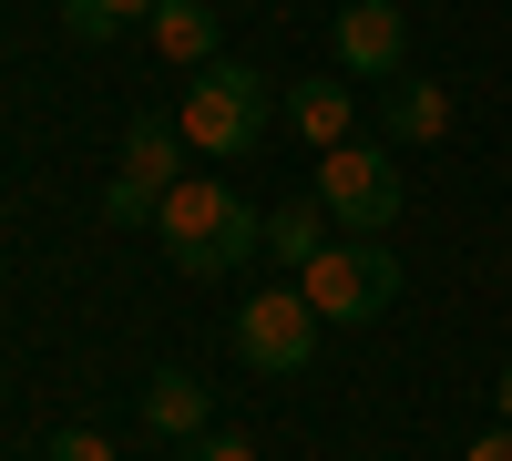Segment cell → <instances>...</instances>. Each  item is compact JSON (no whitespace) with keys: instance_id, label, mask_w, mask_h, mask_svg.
<instances>
[{"instance_id":"1","label":"cell","mask_w":512,"mask_h":461,"mask_svg":"<svg viewBox=\"0 0 512 461\" xmlns=\"http://www.w3.org/2000/svg\"><path fill=\"white\" fill-rule=\"evenodd\" d=\"M154 226H164V257L185 277H236L246 257H267V216H256L236 185H216V175H185Z\"/></svg>"},{"instance_id":"2","label":"cell","mask_w":512,"mask_h":461,"mask_svg":"<svg viewBox=\"0 0 512 461\" xmlns=\"http://www.w3.org/2000/svg\"><path fill=\"white\" fill-rule=\"evenodd\" d=\"M287 287H297L328 328H369V318H390V298H400V257H390L379 236H328Z\"/></svg>"},{"instance_id":"3","label":"cell","mask_w":512,"mask_h":461,"mask_svg":"<svg viewBox=\"0 0 512 461\" xmlns=\"http://www.w3.org/2000/svg\"><path fill=\"white\" fill-rule=\"evenodd\" d=\"M277 123V93H267V72L256 62H205L185 82V113H175V134L185 154H246L256 134Z\"/></svg>"},{"instance_id":"4","label":"cell","mask_w":512,"mask_h":461,"mask_svg":"<svg viewBox=\"0 0 512 461\" xmlns=\"http://www.w3.org/2000/svg\"><path fill=\"white\" fill-rule=\"evenodd\" d=\"M308 195L328 205L338 236H390V226H400V164L379 154V144H359V134L318 154V185H308Z\"/></svg>"},{"instance_id":"5","label":"cell","mask_w":512,"mask_h":461,"mask_svg":"<svg viewBox=\"0 0 512 461\" xmlns=\"http://www.w3.org/2000/svg\"><path fill=\"white\" fill-rule=\"evenodd\" d=\"M318 308L297 298V287H267V298H246L236 308V359L256 369V380H297V369L318 359Z\"/></svg>"},{"instance_id":"6","label":"cell","mask_w":512,"mask_h":461,"mask_svg":"<svg viewBox=\"0 0 512 461\" xmlns=\"http://www.w3.org/2000/svg\"><path fill=\"white\" fill-rule=\"evenodd\" d=\"M175 185H185V134H175V123H134L113 185H103V216H113V226H154Z\"/></svg>"},{"instance_id":"7","label":"cell","mask_w":512,"mask_h":461,"mask_svg":"<svg viewBox=\"0 0 512 461\" xmlns=\"http://www.w3.org/2000/svg\"><path fill=\"white\" fill-rule=\"evenodd\" d=\"M338 72H369V82H400V52H410V21H400V0H349L338 11Z\"/></svg>"},{"instance_id":"8","label":"cell","mask_w":512,"mask_h":461,"mask_svg":"<svg viewBox=\"0 0 512 461\" xmlns=\"http://www.w3.org/2000/svg\"><path fill=\"white\" fill-rule=\"evenodd\" d=\"M144 31H154V52L175 62L185 82H195L205 62H226V11H216V0H154Z\"/></svg>"},{"instance_id":"9","label":"cell","mask_w":512,"mask_h":461,"mask_svg":"<svg viewBox=\"0 0 512 461\" xmlns=\"http://www.w3.org/2000/svg\"><path fill=\"white\" fill-rule=\"evenodd\" d=\"M277 113H287V134H297V144H318V154H328V144H349L359 93H349V72H308V82H287V103H277Z\"/></svg>"},{"instance_id":"10","label":"cell","mask_w":512,"mask_h":461,"mask_svg":"<svg viewBox=\"0 0 512 461\" xmlns=\"http://www.w3.org/2000/svg\"><path fill=\"white\" fill-rule=\"evenodd\" d=\"M379 134H390V144H441V134H451V82L400 72L390 93H379Z\"/></svg>"},{"instance_id":"11","label":"cell","mask_w":512,"mask_h":461,"mask_svg":"<svg viewBox=\"0 0 512 461\" xmlns=\"http://www.w3.org/2000/svg\"><path fill=\"white\" fill-rule=\"evenodd\" d=\"M144 421L164 441H205V431H216V421H205V380H195V369H154V380H144Z\"/></svg>"},{"instance_id":"12","label":"cell","mask_w":512,"mask_h":461,"mask_svg":"<svg viewBox=\"0 0 512 461\" xmlns=\"http://www.w3.org/2000/svg\"><path fill=\"white\" fill-rule=\"evenodd\" d=\"M328 236H338V226H328V205H318V195H287L277 216H267V257H277V267L297 277V267H308Z\"/></svg>"},{"instance_id":"13","label":"cell","mask_w":512,"mask_h":461,"mask_svg":"<svg viewBox=\"0 0 512 461\" xmlns=\"http://www.w3.org/2000/svg\"><path fill=\"white\" fill-rule=\"evenodd\" d=\"M134 21H154V0H62V31L72 41H123Z\"/></svg>"},{"instance_id":"14","label":"cell","mask_w":512,"mask_h":461,"mask_svg":"<svg viewBox=\"0 0 512 461\" xmlns=\"http://www.w3.org/2000/svg\"><path fill=\"white\" fill-rule=\"evenodd\" d=\"M185 461H256V441L246 431H205V441H185Z\"/></svg>"},{"instance_id":"15","label":"cell","mask_w":512,"mask_h":461,"mask_svg":"<svg viewBox=\"0 0 512 461\" xmlns=\"http://www.w3.org/2000/svg\"><path fill=\"white\" fill-rule=\"evenodd\" d=\"M52 461H113V441H103V431H62Z\"/></svg>"},{"instance_id":"16","label":"cell","mask_w":512,"mask_h":461,"mask_svg":"<svg viewBox=\"0 0 512 461\" xmlns=\"http://www.w3.org/2000/svg\"><path fill=\"white\" fill-rule=\"evenodd\" d=\"M461 461H512V421H492V431H482L472 451H461Z\"/></svg>"},{"instance_id":"17","label":"cell","mask_w":512,"mask_h":461,"mask_svg":"<svg viewBox=\"0 0 512 461\" xmlns=\"http://www.w3.org/2000/svg\"><path fill=\"white\" fill-rule=\"evenodd\" d=\"M492 410H502V421H512V369H502V390H492Z\"/></svg>"},{"instance_id":"18","label":"cell","mask_w":512,"mask_h":461,"mask_svg":"<svg viewBox=\"0 0 512 461\" xmlns=\"http://www.w3.org/2000/svg\"><path fill=\"white\" fill-rule=\"evenodd\" d=\"M216 11H226V0H216Z\"/></svg>"}]
</instances>
